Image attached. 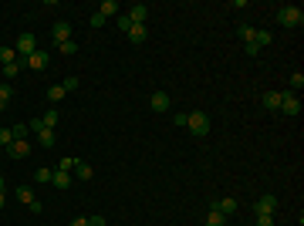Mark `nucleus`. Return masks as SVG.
Listing matches in <instances>:
<instances>
[{
    "instance_id": "nucleus-1",
    "label": "nucleus",
    "mask_w": 304,
    "mask_h": 226,
    "mask_svg": "<svg viewBox=\"0 0 304 226\" xmlns=\"http://www.w3.org/2000/svg\"><path fill=\"white\" fill-rule=\"evenodd\" d=\"M277 24H281V27H301L304 24V10L294 7V3H284V7L277 10Z\"/></svg>"
},
{
    "instance_id": "nucleus-2",
    "label": "nucleus",
    "mask_w": 304,
    "mask_h": 226,
    "mask_svg": "<svg viewBox=\"0 0 304 226\" xmlns=\"http://www.w3.org/2000/svg\"><path fill=\"white\" fill-rule=\"evenodd\" d=\"M186 129H190L196 138H203L209 132V115L206 112H186Z\"/></svg>"
},
{
    "instance_id": "nucleus-3",
    "label": "nucleus",
    "mask_w": 304,
    "mask_h": 226,
    "mask_svg": "<svg viewBox=\"0 0 304 226\" xmlns=\"http://www.w3.org/2000/svg\"><path fill=\"white\" fill-rule=\"evenodd\" d=\"M14 51H17L20 61H27V57L38 51V38H34V34H20V38L14 41Z\"/></svg>"
},
{
    "instance_id": "nucleus-4",
    "label": "nucleus",
    "mask_w": 304,
    "mask_h": 226,
    "mask_svg": "<svg viewBox=\"0 0 304 226\" xmlns=\"http://www.w3.org/2000/svg\"><path fill=\"white\" fill-rule=\"evenodd\" d=\"M281 112H284L287 118H298V115H301V98L294 91H281Z\"/></svg>"
},
{
    "instance_id": "nucleus-5",
    "label": "nucleus",
    "mask_w": 304,
    "mask_h": 226,
    "mask_svg": "<svg viewBox=\"0 0 304 226\" xmlns=\"http://www.w3.org/2000/svg\"><path fill=\"white\" fill-rule=\"evenodd\" d=\"M274 213H277V199L274 196H260L253 203V216H274Z\"/></svg>"
},
{
    "instance_id": "nucleus-6",
    "label": "nucleus",
    "mask_w": 304,
    "mask_h": 226,
    "mask_svg": "<svg viewBox=\"0 0 304 226\" xmlns=\"http://www.w3.org/2000/svg\"><path fill=\"white\" fill-rule=\"evenodd\" d=\"M51 38H54V44L71 41V24H68V20H54V27H51Z\"/></svg>"
},
{
    "instance_id": "nucleus-7",
    "label": "nucleus",
    "mask_w": 304,
    "mask_h": 226,
    "mask_svg": "<svg viewBox=\"0 0 304 226\" xmlns=\"http://www.w3.org/2000/svg\"><path fill=\"white\" fill-rule=\"evenodd\" d=\"M7 152H10V159H27V155H31V142H27V138H14V142L7 145Z\"/></svg>"
},
{
    "instance_id": "nucleus-8",
    "label": "nucleus",
    "mask_w": 304,
    "mask_h": 226,
    "mask_svg": "<svg viewBox=\"0 0 304 226\" xmlns=\"http://www.w3.org/2000/svg\"><path fill=\"white\" fill-rule=\"evenodd\" d=\"M125 17L132 20V24H146V20H149V7H146V3H132V7L125 10Z\"/></svg>"
},
{
    "instance_id": "nucleus-9",
    "label": "nucleus",
    "mask_w": 304,
    "mask_h": 226,
    "mask_svg": "<svg viewBox=\"0 0 304 226\" xmlns=\"http://www.w3.org/2000/svg\"><path fill=\"white\" fill-rule=\"evenodd\" d=\"M149 105H152V112H159V115L172 108V101H169V94H166V91H155V94L149 98Z\"/></svg>"
},
{
    "instance_id": "nucleus-10",
    "label": "nucleus",
    "mask_w": 304,
    "mask_h": 226,
    "mask_svg": "<svg viewBox=\"0 0 304 226\" xmlns=\"http://www.w3.org/2000/svg\"><path fill=\"white\" fill-rule=\"evenodd\" d=\"M237 206H240V203H237V199H230V196H223V199H216V203H213V209H216V213H223L227 220L237 213Z\"/></svg>"
},
{
    "instance_id": "nucleus-11",
    "label": "nucleus",
    "mask_w": 304,
    "mask_h": 226,
    "mask_svg": "<svg viewBox=\"0 0 304 226\" xmlns=\"http://www.w3.org/2000/svg\"><path fill=\"white\" fill-rule=\"evenodd\" d=\"M24 64H27V68H34V71H44V68H48V51H34Z\"/></svg>"
},
{
    "instance_id": "nucleus-12",
    "label": "nucleus",
    "mask_w": 304,
    "mask_h": 226,
    "mask_svg": "<svg viewBox=\"0 0 304 226\" xmlns=\"http://www.w3.org/2000/svg\"><path fill=\"white\" fill-rule=\"evenodd\" d=\"M146 38H149V27H146V24H132V27H129V41H132V44H142Z\"/></svg>"
},
{
    "instance_id": "nucleus-13",
    "label": "nucleus",
    "mask_w": 304,
    "mask_h": 226,
    "mask_svg": "<svg viewBox=\"0 0 304 226\" xmlns=\"http://www.w3.org/2000/svg\"><path fill=\"white\" fill-rule=\"evenodd\" d=\"M51 182H54V189H61V192H64V189H71V172L54 169V179H51Z\"/></svg>"
},
{
    "instance_id": "nucleus-14",
    "label": "nucleus",
    "mask_w": 304,
    "mask_h": 226,
    "mask_svg": "<svg viewBox=\"0 0 304 226\" xmlns=\"http://www.w3.org/2000/svg\"><path fill=\"white\" fill-rule=\"evenodd\" d=\"M118 10H122V7H118V0H101V7H98V14H101L105 20H108V17H115Z\"/></svg>"
},
{
    "instance_id": "nucleus-15",
    "label": "nucleus",
    "mask_w": 304,
    "mask_h": 226,
    "mask_svg": "<svg viewBox=\"0 0 304 226\" xmlns=\"http://www.w3.org/2000/svg\"><path fill=\"white\" fill-rule=\"evenodd\" d=\"M75 176H78V179H81V182H88V179L95 176V169H92L88 162H81V159H78V162H75Z\"/></svg>"
},
{
    "instance_id": "nucleus-16",
    "label": "nucleus",
    "mask_w": 304,
    "mask_h": 226,
    "mask_svg": "<svg viewBox=\"0 0 304 226\" xmlns=\"http://www.w3.org/2000/svg\"><path fill=\"white\" fill-rule=\"evenodd\" d=\"M264 108H270V112H281V91H267V94H264Z\"/></svg>"
},
{
    "instance_id": "nucleus-17",
    "label": "nucleus",
    "mask_w": 304,
    "mask_h": 226,
    "mask_svg": "<svg viewBox=\"0 0 304 226\" xmlns=\"http://www.w3.org/2000/svg\"><path fill=\"white\" fill-rule=\"evenodd\" d=\"M41 122H44V129H57V122H61V115H57V108H48V112L41 115Z\"/></svg>"
},
{
    "instance_id": "nucleus-18",
    "label": "nucleus",
    "mask_w": 304,
    "mask_h": 226,
    "mask_svg": "<svg viewBox=\"0 0 304 226\" xmlns=\"http://www.w3.org/2000/svg\"><path fill=\"white\" fill-rule=\"evenodd\" d=\"M38 142L44 149H54V129H41L38 132Z\"/></svg>"
},
{
    "instance_id": "nucleus-19",
    "label": "nucleus",
    "mask_w": 304,
    "mask_h": 226,
    "mask_svg": "<svg viewBox=\"0 0 304 226\" xmlns=\"http://www.w3.org/2000/svg\"><path fill=\"white\" fill-rule=\"evenodd\" d=\"M44 94H48V101H51V105H57V101H61V98H64V94H68V91H64L61 85H51V88H48V91H44Z\"/></svg>"
},
{
    "instance_id": "nucleus-20",
    "label": "nucleus",
    "mask_w": 304,
    "mask_h": 226,
    "mask_svg": "<svg viewBox=\"0 0 304 226\" xmlns=\"http://www.w3.org/2000/svg\"><path fill=\"white\" fill-rule=\"evenodd\" d=\"M253 44H257V47L264 51L267 44H270V31H260V27H257V31H253Z\"/></svg>"
},
{
    "instance_id": "nucleus-21",
    "label": "nucleus",
    "mask_w": 304,
    "mask_h": 226,
    "mask_svg": "<svg viewBox=\"0 0 304 226\" xmlns=\"http://www.w3.org/2000/svg\"><path fill=\"white\" fill-rule=\"evenodd\" d=\"M206 226H227V216L216 213V209H209V213H206Z\"/></svg>"
},
{
    "instance_id": "nucleus-22",
    "label": "nucleus",
    "mask_w": 304,
    "mask_h": 226,
    "mask_svg": "<svg viewBox=\"0 0 304 226\" xmlns=\"http://www.w3.org/2000/svg\"><path fill=\"white\" fill-rule=\"evenodd\" d=\"M10 94H14V88H10V85L3 81V85H0V112H3V108L10 105Z\"/></svg>"
},
{
    "instance_id": "nucleus-23",
    "label": "nucleus",
    "mask_w": 304,
    "mask_h": 226,
    "mask_svg": "<svg viewBox=\"0 0 304 226\" xmlns=\"http://www.w3.org/2000/svg\"><path fill=\"white\" fill-rule=\"evenodd\" d=\"M14 61H17V51H14V47H3V44H0V64H14Z\"/></svg>"
},
{
    "instance_id": "nucleus-24",
    "label": "nucleus",
    "mask_w": 304,
    "mask_h": 226,
    "mask_svg": "<svg viewBox=\"0 0 304 226\" xmlns=\"http://www.w3.org/2000/svg\"><path fill=\"white\" fill-rule=\"evenodd\" d=\"M51 179H54V169H44V166H41V169L34 172V182H51Z\"/></svg>"
},
{
    "instance_id": "nucleus-25",
    "label": "nucleus",
    "mask_w": 304,
    "mask_h": 226,
    "mask_svg": "<svg viewBox=\"0 0 304 226\" xmlns=\"http://www.w3.org/2000/svg\"><path fill=\"white\" fill-rule=\"evenodd\" d=\"M57 51H61L64 57H71V54H78V44L75 41H64V44H57Z\"/></svg>"
},
{
    "instance_id": "nucleus-26",
    "label": "nucleus",
    "mask_w": 304,
    "mask_h": 226,
    "mask_svg": "<svg viewBox=\"0 0 304 226\" xmlns=\"http://www.w3.org/2000/svg\"><path fill=\"white\" fill-rule=\"evenodd\" d=\"M17 71H20V57L14 61V64H3V78L10 81V78H17Z\"/></svg>"
},
{
    "instance_id": "nucleus-27",
    "label": "nucleus",
    "mask_w": 304,
    "mask_h": 226,
    "mask_svg": "<svg viewBox=\"0 0 304 226\" xmlns=\"http://www.w3.org/2000/svg\"><path fill=\"white\" fill-rule=\"evenodd\" d=\"M17 199H20V203H24V206H27V203L34 199V192H31V189H27V186H17Z\"/></svg>"
},
{
    "instance_id": "nucleus-28",
    "label": "nucleus",
    "mask_w": 304,
    "mask_h": 226,
    "mask_svg": "<svg viewBox=\"0 0 304 226\" xmlns=\"http://www.w3.org/2000/svg\"><path fill=\"white\" fill-rule=\"evenodd\" d=\"M291 88H294V91H301V88H304V75H301V71L291 75Z\"/></svg>"
},
{
    "instance_id": "nucleus-29",
    "label": "nucleus",
    "mask_w": 304,
    "mask_h": 226,
    "mask_svg": "<svg viewBox=\"0 0 304 226\" xmlns=\"http://www.w3.org/2000/svg\"><path fill=\"white\" fill-rule=\"evenodd\" d=\"M253 31H257V27H250V24H244V27H240V38H244V44H250V41H253Z\"/></svg>"
},
{
    "instance_id": "nucleus-30",
    "label": "nucleus",
    "mask_w": 304,
    "mask_h": 226,
    "mask_svg": "<svg viewBox=\"0 0 304 226\" xmlns=\"http://www.w3.org/2000/svg\"><path fill=\"white\" fill-rule=\"evenodd\" d=\"M78 85H81V81H78L75 75H71V78H64V81H61V88H64V91H75Z\"/></svg>"
},
{
    "instance_id": "nucleus-31",
    "label": "nucleus",
    "mask_w": 304,
    "mask_h": 226,
    "mask_svg": "<svg viewBox=\"0 0 304 226\" xmlns=\"http://www.w3.org/2000/svg\"><path fill=\"white\" fill-rule=\"evenodd\" d=\"M244 54H247V57H260V47L250 41V44H244Z\"/></svg>"
},
{
    "instance_id": "nucleus-32",
    "label": "nucleus",
    "mask_w": 304,
    "mask_h": 226,
    "mask_svg": "<svg viewBox=\"0 0 304 226\" xmlns=\"http://www.w3.org/2000/svg\"><path fill=\"white\" fill-rule=\"evenodd\" d=\"M88 226H108V220L101 213H95V216H88Z\"/></svg>"
},
{
    "instance_id": "nucleus-33",
    "label": "nucleus",
    "mask_w": 304,
    "mask_h": 226,
    "mask_svg": "<svg viewBox=\"0 0 304 226\" xmlns=\"http://www.w3.org/2000/svg\"><path fill=\"white\" fill-rule=\"evenodd\" d=\"M14 142V132L10 129H0V145H10Z\"/></svg>"
},
{
    "instance_id": "nucleus-34",
    "label": "nucleus",
    "mask_w": 304,
    "mask_h": 226,
    "mask_svg": "<svg viewBox=\"0 0 304 226\" xmlns=\"http://www.w3.org/2000/svg\"><path fill=\"white\" fill-rule=\"evenodd\" d=\"M10 132H14V138H27V125H20V122H17Z\"/></svg>"
},
{
    "instance_id": "nucleus-35",
    "label": "nucleus",
    "mask_w": 304,
    "mask_h": 226,
    "mask_svg": "<svg viewBox=\"0 0 304 226\" xmlns=\"http://www.w3.org/2000/svg\"><path fill=\"white\" fill-rule=\"evenodd\" d=\"M129 27H132V20L125 17V14H118V31H125V34H129Z\"/></svg>"
},
{
    "instance_id": "nucleus-36",
    "label": "nucleus",
    "mask_w": 304,
    "mask_h": 226,
    "mask_svg": "<svg viewBox=\"0 0 304 226\" xmlns=\"http://www.w3.org/2000/svg\"><path fill=\"white\" fill-rule=\"evenodd\" d=\"M172 125H179V129H186V112H176V115H172Z\"/></svg>"
},
{
    "instance_id": "nucleus-37",
    "label": "nucleus",
    "mask_w": 304,
    "mask_h": 226,
    "mask_svg": "<svg viewBox=\"0 0 304 226\" xmlns=\"http://www.w3.org/2000/svg\"><path fill=\"white\" fill-rule=\"evenodd\" d=\"M75 162H78V159H61V166H57V169H61V172H71V169H75Z\"/></svg>"
},
{
    "instance_id": "nucleus-38",
    "label": "nucleus",
    "mask_w": 304,
    "mask_h": 226,
    "mask_svg": "<svg viewBox=\"0 0 304 226\" xmlns=\"http://www.w3.org/2000/svg\"><path fill=\"white\" fill-rule=\"evenodd\" d=\"M27 209H31V213H41V209H44V206H41V199H38V196H34V199L27 203Z\"/></svg>"
},
{
    "instance_id": "nucleus-39",
    "label": "nucleus",
    "mask_w": 304,
    "mask_h": 226,
    "mask_svg": "<svg viewBox=\"0 0 304 226\" xmlns=\"http://www.w3.org/2000/svg\"><path fill=\"white\" fill-rule=\"evenodd\" d=\"M257 226H274V216H257Z\"/></svg>"
},
{
    "instance_id": "nucleus-40",
    "label": "nucleus",
    "mask_w": 304,
    "mask_h": 226,
    "mask_svg": "<svg viewBox=\"0 0 304 226\" xmlns=\"http://www.w3.org/2000/svg\"><path fill=\"white\" fill-rule=\"evenodd\" d=\"M68 226H88V216H75V220H71Z\"/></svg>"
},
{
    "instance_id": "nucleus-41",
    "label": "nucleus",
    "mask_w": 304,
    "mask_h": 226,
    "mask_svg": "<svg viewBox=\"0 0 304 226\" xmlns=\"http://www.w3.org/2000/svg\"><path fill=\"white\" fill-rule=\"evenodd\" d=\"M3 203H7V199H3V192H0V209H3Z\"/></svg>"
},
{
    "instance_id": "nucleus-42",
    "label": "nucleus",
    "mask_w": 304,
    "mask_h": 226,
    "mask_svg": "<svg viewBox=\"0 0 304 226\" xmlns=\"http://www.w3.org/2000/svg\"><path fill=\"white\" fill-rule=\"evenodd\" d=\"M0 192H3V176H0Z\"/></svg>"
}]
</instances>
